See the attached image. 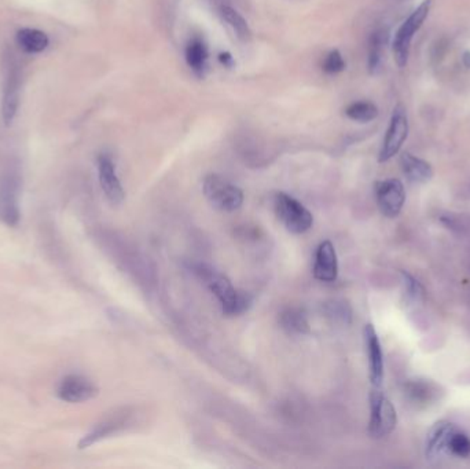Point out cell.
I'll return each mask as SVG.
<instances>
[{
  "label": "cell",
  "mask_w": 470,
  "mask_h": 469,
  "mask_svg": "<svg viewBox=\"0 0 470 469\" xmlns=\"http://www.w3.org/2000/svg\"><path fill=\"white\" fill-rule=\"evenodd\" d=\"M396 423L397 414L391 401L380 391V388H374L370 393V435L372 438L388 436L395 430Z\"/></svg>",
  "instance_id": "cell-5"
},
{
  "label": "cell",
  "mask_w": 470,
  "mask_h": 469,
  "mask_svg": "<svg viewBox=\"0 0 470 469\" xmlns=\"http://www.w3.org/2000/svg\"><path fill=\"white\" fill-rule=\"evenodd\" d=\"M402 277H403V281H404V287H406L407 294L412 297V300H417V302L422 300L424 296H425V291H424L422 285L412 277V274L402 272Z\"/></svg>",
  "instance_id": "cell-25"
},
{
  "label": "cell",
  "mask_w": 470,
  "mask_h": 469,
  "mask_svg": "<svg viewBox=\"0 0 470 469\" xmlns=\"http://www.w3.org/2000/svg\"><path fill=\"white\" fill-rule=\"evenodd\" d=\"M186 62L190 66V69L196 73L197 76L202 78L205 75L207 66H208V48L204 43V40L194 38L190 40L186 46L184 51Z\"/></svg>",
  "instance_id": "cell-16"
},
{
  "label": "cell",
  "mask_w": 470,
  "mask_h": 469,
  "mask_svg": "<svg viewBox=\"0 0 470 469\" xmlns=\"http://www.w3.org/2000/svg\"><path fill=\"white\" fill-rule=\"evenodd\" d=\"M219 59H220V62H221L224 66H227V68H233V66H234V59H233V57H231L229 53L220 54Z\"/></svg>",
  "instance_id": "cell-27"
},
{
  "label": "cell",
  "mask_w": 470,
  "mask_h": 469,
  "mask_svg": "<svg viewBox=\"0 0 470 469\" xmlns=\"http://www.w3.org/2000/svg\"><path fill=\"white\" fill-rule=\"evenodd\" d=\"M98 388L93 381L83 376H68L59 384L58 396L69 403H81L95 398Z\"/></svg>",
  "instance_id": "cell-9"
},
{
  "label": "cell",
  "mask_w": 470,
  "mask_h": 469,
  "mask_svg": "<svg viewBox=\"0 0 470 469\" xmlns=\"http://www.w3.org/2000/svg\"><path fill=\"white\" fill-rule=\"evenodd\" d=\"M432 0H424L407 20L404 21L400 28L397 29L395 39L392 43L393 58L399 68H404L409 61L410 47H412V38L415 32L419 31L422 24L428 19L431 11Z\"/></svg>",
  "instance_id": "cell-2"
},
{
  "label": "cell",
  "mask_w": 470,
  "mask_h": 469,
  "mask_svg": "<svg viewBox=\"0 0 470 469\" xmlns=\"http://www.w3.org/2000/svg\"><path fill=\"white\" fill-rule=\"evenodd\" d=\"M347 118L359 123H369L378 116V108L367 100L353 102L345 109Z\"/></svg>",
  "instance_id": "cell-22"
},
{
  "label": "cell",
  "mask_w": 470,
  "mask_h": 469,
  "mask_svg": "<svg viewBox=\"0 0 470 469\" xmlns=\"http://www.w3.org/2000/svg\"><path fill=\"white\" fill-rule=\"evenodd\" d=\"M220 14H221L223 20L226 21L230 25V28L236 34L238 39L248 41L252 38V31H251L248 22L233 7L221 6Z\"/></svg>",
  "instance_id": "cell-20"
},
{
  "label": "cell",
  "mask_w": 470,
  "mask_h": 469,
  "mask_svg": "<svg viewBox=\"0 0 470 469\" xmlns=\"http://www.w3.org/2000/svg\"><path fill=\"white\" fill-rule=\"evenodd\" d=\"M375 198L380 211L387 217H396L406 202V190L399 179H385L375 185Z\"/></svg>",
  "instance_id": "cell-7"
},
{
  "label": "cell",
  "mask_w": 470,
  "mask_h": 469,
  "mask_svg": "<svg viewBox=\"0 0 470 469\" xmlns=\"http://www.w3.org/2000/svg\"><path fill=\"white\" fill-rule=\"evenodd\" d=\"M281 325L285 331L293 334H306L310 332L307 315L300 309H286L281 314Z\"/></svg>",
  "instance_id": "cell-19"
},
{
  "label": "cell",
  "mask_w": 470,
  "mask_h": 469,
  "mask_svg": "<svg viewBox=\"0 0 470 469\" xmlns=\"http://www.w3.org/2000/svg\"><path fill=\"white\" fill-rule=\"evenodd\" d=\"M0 219L7 225H17L20 219L14 190L9 183L0 187Z\"/></svg>",
  "instance_id": "cell-18"
},
{
  "label": "cell",
  "mask_w": 470,
  "mask_h": 469,
  "mask_svg": "<svg viewBox=\"0 0 470 469\" xmlns=\"http://www.w3.org/2000/svg\"><path fill=\"white\" fill-rule=\"evenodd\" d=\"M407 137H409L407 112L402 105H397L393 109L391 123H390L382 148L378 155V161L385 163V161L391 160L392 157L396 156L400 152Z\"/></svg>",
  "instance_id": "cell-6"
},
{
  "label": "cell",
  "mask_w": 470,
  "mask_h": 469,
  "mask_svg": "<svg viewBox=\"0 0 470 469\" xmlns=\"http://www.w3.org/2000/svg\"><path fill=\"white\" fill-rule=\"evenodd\" d=\"M400 165L406 177L412 183H427L433 176L431 164L412 153H403L400 157Z\"/></svg>",
  "instance_id": "cell-14"
},
{
  "label": "cell",
  "mask_w": 470,
  "mask_h": 469,
  "mask_svg": "<svg viewBox=\"0 0 470 469\" xmlns=\"http://www.w3.org/2000/svg\"><path fill=\"white\" fill-rule=\"evenodd\" d=\"M204 195L215 208L223 212H234L244 204L242 190L223 176L216 174H211L204 179Z\"/></svg>",
  "instance_id": "cell-3"
},
{
  "label": "cell",
  "mask_w": 470,
  "mask_h": 469,
  "mask_svg": "<svg viewBox=\"0 0 470 469\" xmlns=\"http://www.w3.org/2000/svg\"><path fill=\"white\" fill-rule=\"evenodd\" d=\"M436 387L427 380H412L406 386V393L410 396L412 402L428 403L436 395Z\"/></svg>",
  "instance_id": "cell-21"
},
{
  "label": "cell",
  "mask_w": 470,
  "mask_h": 469,
  "mask_svg": "<svg viewBox=\"0 0 470 469\" xmlns=\"http://www.w3.org/2000/svg\"><path fill=\"white\" fill-rule=\"evenodd\" d=\"M274 208L283 226L294 234H304L313 227V214L296 198L286 193L274 197Z\"/></svg>",
  "instance_id": "cell-4"
},
{
  "label": "cell",
  "mask_w": 470,
  "mask_h": 469,
  "mask_svg": "<svg viewBox=\"0 0 470 469\" xmlns=\"http://www.w3.org/2000/svg\"><path fill=\"white\" fill-rule=\"evenodd\" d=\"M196 273L201 277L202 281H205L211 292L217 297L223 314H226L227 316H238L248 311L252 306V296L235 289L234 285L226 275L217 273L214 269L207 266H198Z\"/></svg>",
  "instance_id": "cell-1"
},
{
  "label": "cell",
  "mask_w": 470,
  "mask_h": 469,
  "mask_svg": "<svg viewBox=\"0 0 470 469\" xmlns=\"http://www.w3.org/2000/svg\"><path fill=\"white\" fill-rule=\"evenodd\" d=\"M344 69H345V61L343 58V54L338 50L330 51L323 61V71L329 75H337L341 73Z\"/></svg>",
  "instance_id": "cell-24"
},
{
  "label": "cell",
  "mask_w": 470,
  "mask_h": 469,
  "mask_svg": "<svg viewBox=\"0 0 470 469\" xmlns=\"http://www.w3.org/2000/svg\"><path fill=\"white\" fill-rule=\"evenodd\" d=\"M447 454H452L459 458L470 457V436L465 432L455 428L451 433L450 440L447 445Z\"/></svg>",
  "instance_id": "cell-23"
},
{
  "label": "cell",
  "mask_w": 470,
  "mask_h": 469,
  "mask_svg": "<svg viewBox=\"0 0 470 469\" xmlns=\"http://www.w3.org/2000/svg\"><path fill=\"white\" fill-rule=\"evenodd\" d=\"M20 105V73L14 63H9L6 68V78L1 98V116L6 125H10L19 110Z\"/></svg>",
  "instance_id": "cell-8"
},
{
  "label": "cell",
  "mask_w": 470,
  "mask_h": 469,
  "mask_svg": "<svg viewBox=\"0 0 470 469\" xmlns=\"http://www.w3.org/2000/svg\"><path fill=\"white\" fill-rule=\"evenodd\" d=\"M365 344L369 358V374L374 388H380L384 380V354L378 334L372 324L365 326Z\"/></svg>",
  "instance_id": "cell-11"
},
{
  "label": "cell",
  "mask_w": 470,
  "mask_h": 469,
  "mask_svg": "<svg viewBox=\"0 0 470 469\" xmlns=\"http://www.w3.org/2000/svg\"><path fill=\"white\" fill-rule=\"evenodd\" d=\"M98 174L100 187L105 196L115 205L121 204L124 200V189L118 179L116 165L108 155L98 157Z\"/></svg>",
  "instance_id": "cell-10"
},
{
  "label": "cell",
  "mask_w": 470,
  "mask_h": 469,
  "mask_svg": "<svg viewBox=\"0 0 470 469\" xmlns=\"http://www.w3.org/2000/svg\"><path fill=\"white\" fill-rule=\"evenodd\" d=\"M329 314L335 316V319H341L344 322H348L351 319V310L344 303H334V306H332V311Z\"/></svg>",
  "instance_id": "cell-26"
},
{
  "label": "cell",
  "mask_w": 470,
  "mask_h": 469,
  "mask_svg": "<svg viewBox=\"0 0 470 469\" xmlns=\"http://www.w3.org/2000/svg\"><path fill=\"white\" fill-rule=\"evenodd\" d=\"M456 427L450 421H440L434 424L427 438V455L431 458H437L443 454H447V445L451 433Z\"/></svg>",
  "instance_id": "cell-13"
},
{
  "label": "cell",
  "mask_w": 470,
  "mask_h": 469,
  "mask_svg": "<svg viewBox=\"0 0 470 469\" xmlns=\"http://www.w3.org/2000/svg\"><path fill=\"white\" fill-rule=\"evenodd\" d=\"M388 41V32L385 29H378L370 36L369 41V71L372 75H375L382 65V56H384V47Z\"/></svg>",
  "instance_id": "cell-17"
},
{
  "label": "cell",
  "mask_w": 470,
  "mask_h": 469,
  "mask_svg": "<svg viewBox=\"0 0 470 469\" xmlns=\"http://www.w3.org/2000/svg\"><path fill=\"white\" fill-rule=\"evenodd\" d=\"M462 63H464L465 68L470 69V51H465L462 54Z\"/></svg>",
  "instance_id": "cell-28"
},
{
  "label": "cell",
  "mask_w": 470,
  "mask_h": 469,
  "mask_svg": "<svg viewBox=\"0 0 470 469\" xmlns=\"http://www.w3.org/2000/svg\"><path fill=\"white\" fill-rule=\"evenodd\" d=\"M17 44L24 53L39 54L48 47V36L35 28H22L17 32Z\"/></svg>",
  "instance_id": "cell-15"
},
{
  "label": "cell",
  "mask_w": 470,
  "mask_h": 469,
  "mask_svg": "<svg viewBox=\"0 0 470 469\" xmlns=\"http://www.w3.org/2000/svg\"><path fill=\"white\" fill-rule=\"evenodd\" d=\"M338 275V260L330 241H323L315 254L313 277L322 282H333Z\"/></svg>",
  "instance_id": "cell-12"
}]
</instances>
